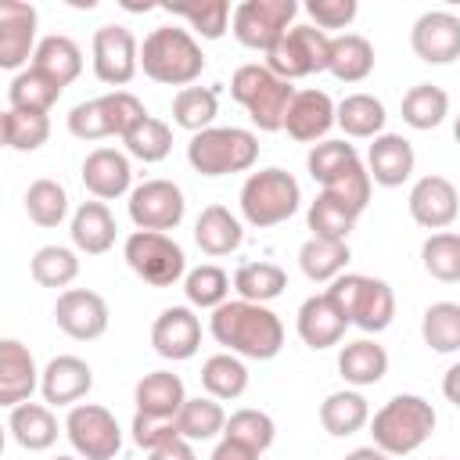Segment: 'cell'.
<instances>
[{
	"label": "cell",
	"instance_id": "1",
	"mask_svg": "<svg viewBox=\"0 0 460 460\" xmlns=\"http://www.w3.org/2000/svg\"><path fill=\"white\" fill-rule=\"evenodd\" d=\"M208 331L226 352H234L241 359H259L262 363V359H273L284 349V323L262 302H244V298L223 302L219 309H212Z\"/></svg>",
	"mask_w": 460,
	"mask_h": 460
},
{
	"label": "cell",
	"instance_id": "2",
	"mask_svg": "<svg viewBox=\"0 0 460 460\" xmlns=\"http://www.w3.org/2000/svg\"><path fill=\"white\" fill-rule=\"evenodd\" d=\"M435 424H438V413H435V406L424 395L399 392L381 410H374L370 435H374V446L381 453H388V456H410V453H417L431 438Z\"/></svg>",
	"mask_w": 460,
	"mask_h": 460
},
{
	"label": "cell",
	"instance_id": "3",
	"mask_svg": "<svg viewBox=\"0 0 460 460\" xmlns=\"http://www.w3.org/2000/svg\"><path fill=\"white\" fill-rule=\"evenodd\" d=\"M140 68L147 79L183 90V86H194V79L205 72V54L190 29L158 25L140 43Z\"/></svg>",
	"mask_w": 460,
	"mask_h": 460
},
{
	"label": "cell",
	"instance_id": "4",
	"mask_svg": "<svg viewBox=\"0 0 460 460\" xmlns=\"http://www.w3.org/2000/svg\"><path fill=\"white\" fill-rule=\"evenodd\" d=\"M295 93L298 90L288 79H280L277 72H270L266 65H241L230 75V97L248 111L252 126L262 133L284 129V119H288Z\"/></svg>",
	"mask_w": 460,
	"mask_h": 460
},
{
	"label": "cell",
	"instance_id": "5",
	"mask_svg": "<svg viewBox=\"0 0 460 460\" xmlns=\"http://www.w3.org/2000/svg\"><path fill=\"white\" fill-rule=\"evenodd\" d=\"M327 298L334 302V309L349 320V327L356 323L367 334H381L392 316H395V291L388 280L381 277H367V273H341L338 280H331Z\"/></svg>",
	"mask_w": 460,
	"mask_h": 460
},
{
	"label": "cell",
	"instance_id": "6",
	"mask_svg": "<svg viewBox=\"0 0 460 460\" xmlns=\"http://www.w3.org/2000/svg\"><path fill=\"white\" fill-rule=\"evenodd\" d=\"M187 162L201 176H230V172H248L259 162V137L241 126H212L190 137L187 144Z\"/></svg>",
	"mask_w": 460,
	"mask_h": 460
},
{
	"label": "cell",
	"instance_id": "7",
	"mask_svg": "<svg viewBox=\"0 0 460 460\" xmlns=\"http://www.w3.org/2000/svg\"><path fill=\"white\" fill-rule=\"evenodd\" d=\"M241 216L248 226H259V230H270V226H280L288 223L298 205H302V187L298 180L288 172V169H259V172H248V180L241 183Z\"/></svg>",
	"mask_w": 460,
	"mask_h": 460
},
{
	"label": "cell",
	"instance_id": "8",
	"mask_svg": "<svg viewBox=\"0 0 460 460\" xmlns=\"http://www.w3.org/2000/svg\"><path fill=\"white\" fill-rule=\"evenodd\" d=\"M126 266L151 288H172L176 280L187 277V255L183 248L158 230H133L122 244Z\"/></svg>",
	"mask_w": 460,
	"mask_h": 460
},
{
	"label": "cell",
	"instance_id": "9",
	"mask_svg": "<svg viewBox=\"0 0 460 460\" xmlns=\"http://www.w3.org/2000/svg\"><path fill=\"white\" fill-rule=\"evenodd\" d=\"M331 65V36L320 32L313 22L309 25H291L273 50H266V68L277 72L280 79L295 83L313 72H327Z\"/></svg>",
	"mask_w": 460,
	"mask_h": 460
},
{
	"label": "cell",
	"instance_id": "10",
	"mask_svg": "<svg viewBox=\"0 0 460 460\" xmlns=\"http://www.w3.org/2000/svg\"><path fill=\"white\" fill-rule=\"evenodd\" d=\"M65 435L83 460H115L122 449V428L101 402H75L65 417Z\"/></svg>",
	"mask_w": 460,
	"mask_h": 460
},
{
	"label": "cell",
	"instance_id": "11",
	"mask_svg": "<svg viewBox=\"0 0 460 460\" xmlns=\"http://www.w3.org/2000/svg\"><path fill=\"white\" fill-rule=\"evenodd\" d=\"M298 4L295 0H244L234 7L230 32L248 50H273L277 40L295 25Z\"/></svg>",
	"mask_w": 460,
	"mask_h": 460
},
{
	"label": "cell",
	"instance_id": "12",
	"mask_svg": "<svg viewBox=\"0 0 460 460\" xmlns=\"http://www.w3.org/2000/svg\"><path fill=\"white\" fill-rule=\"evenodd\" d=\"M90 54H93L90 58L93 61V75L104 86L122 90L140 72V43H137V36L126 25H101V29H93Z\"/></svg>",
	"mask_w": 460,
	"mask_h": 460
},
{
	"label": "cell",
	"instance_id": "13",
	"mask_svg": "<svg viewBox=\"0 0 460 460\" xmlns=\"http://www.w3.org/2000/svg\"><path fill=\"white\" fill-rule=\"evenodd\" d=\"M183 212L187 198L172 180H144L129 190V219L137 223V230H176L183 223Z\"/></svg>",
	"mask_w": 460,
	"mask_h": 460
},
{
	"label": "cell",
	"instance_id": "14",
	"mask_svg": "<svg viewBox=\"0 0 460 460\" xmlns=\"http://www.w3.org/2000/svg\"><path fill=\"white\" fill-rule=\"evenodd\" d=\"M108 302L90 288H68L54 302V323L75 341H97L108 331Z\"/></svg>",
	"mask_w": 460,
	"mask_h": 460
},
{
	"label": "cell",
	"instance_id": "15",
	"mask_svg": "<svg viewBox=\"0 0 460 460\" xmlns=\"http://www.w3.org/2000/svg\"><path fill=\"white\" fill-rule=\"evenodd\" d=\"M36 25L40 14L32 4L22 0H4L0 4V68L7 72H22L29 65V58L36 54Z\"/></svg>",
	"mask_w": 460,
	"mask_h": 460
},
{
	"label": "cell",
	"instance_id": "16",
	"mask_svg": "<svg viewBox=\"0 0 460 460\" xmlns=\"http://www.w3.org/2000/svg\"><path fill=\"white\" fill-rule=\"evenodd\" d=\"M406 208H410V216H413L417 226L438 234V230H446V226L456 223V216H460V194H456L453 180H446L438 172H428V176H420L410 187Z\"/></svg>",
	"mask_w": 460,
	"mask_h": 460
},
{
	"label": "cell",
	"instance_id": "17",
	"mask_svg": "<svg viewBox=\"0 0 460 460\" xmlns=\"http://www.w3.org/2000/svg\"><path fill=\"white\" fill-rule=\"evenodd\" d=\"M410 47L424 65H453L460 58V14L424 11L410 29Z\"/></svg>",
	"mask_w": 460,
	"mask_h": 460
},
{
	"label": "cell",
	"instance_id": "18",
	"mask_svg": "<svg viewBox=\"0 0 460 460\" xmlns=\"http://www.w3.org/2000/svg\"><path fill=\"white\" fill-rule=\"evenodd\" d=\"M151 345L162 359H190L201 349V320L190 305H169L151 323Z\"/></svg>",
	"mask_w": 460,
	"mask_h": 460
},
{
	"label": "cell",
	"instance_id": "19",
	"mask_svg": "<svg viewBox=\"0 0 460 460\" xmlns=\"http://www.w3.org/2000/svg\"><path fill=\"white\" fill-rule=\"evenodd\" d=\"M133 165L129 155L119 147H93L83 158V187L93 194V201H115L129 194L133 187Z\"/></svg>",
	"mask_w": 460,
	"mask_h": 460
},
{
	"label": "cell",
	"instance_id": "20",
	"mask_svg": "<svg viewBox=\"0 0 460 460\" xmlns=\"http://www.w3.org/2000/svg\"><path fill=\"white\" fill-rule=\"evenodd\" d=\"M331 126H338V104L323 90H298L288 108L284 133L298 144H316L331 133Z\"/></svg>",
	"mask_w": 460,
	"mask_h": 460
},
{
	"label": "cell",
	"instance_id": "21",
	"mask_svg": "<svg viewBox=\"0 0 460 460\" xmlns=\"http://www.w3.org/2000/svg\"><path fill=\"white\" fill-rule=\"evenodd\" d=\"M40 377L43 370H36L32 352L18 338H4L0 341V406L14 410L29 402L32 392L40 388Z\"/></svg>",
	"mask_w": 460,
	"mask_h": 460
},
{
	"label": "cell",
	"instance_id": "22",
	"mask_svg": "<svg viewBox=\"0 0 460 460\" xmlns=\"http://www.w3.org/2000/svg\"><path fill=\"white\" fill-rule=\"evenodd\" d=\"M93 388V370L86 359L79 356H54L47 367H43V377H40V392H43V402L47 406H75L79 399H86Z\"/></svg>",
	"mask_w": 460,
	"mask_h": 460
},
{
	"label": "cell",
	"instance_id": "23",
	"mask_svg": "<svg viewBox=\"0 0 460 460\" xmlns=\"http://www.w3.org/2000/svg\"><path fill=\"white\" fill-rule=\"evenodd\" d=\"M295 327H298V338L313 349V352H323V349H334L341 345L345 331H349V320L334 309V302L323 295H309L302 305H298V316H295Z\"/></svg>",
	"mask_w": 460,
	"mask_h": 460
},
{
	"label": "cell",
	"instance_id": "24",
	"mask_svg": "<svg viewBox=\"0 0 460 460\" xmlns=\"http://www.w3.org/2000/svg\"><path fill=\"white\" fill-rule=\"evenodd\" d=\"M413 165H417V155L402 133L374 137V144L367 151V172L377 187H402L413 176Z\"/></svg>",
	"mask_w": 460,
	"mask_h": 460
},
{
	"label": "cell",
	"instance_id": "25",
	"mask_svg": "<svg viewBox=\"0 0 460 460\" xmlns=\"http://www.w3.org/2000/svg\"><path fill=\"white\" fill-rule=\"evenodd\" d=\"M187 388L180 381V374L172 370H151L137 381L133 388V402H137V413L144 417H162V420H176V413L183 410L187 402Z\"/></svg>",
	"mask_w": 460,
	"mask_h": 460
},
{
	"label": "cell",
	"instance_id": "26",
	"mask_svg": "<svg viewBox=\"0 0 460 460\" xmlns=\"http://www.w3.org/2000/svg\"><path fill=\"white\" fill-rule=\"evenodd\" d=\"M7 431L25 453H43L58 442V417L47 402H22L7 410Z\"/></svg>",
	"mask_w": 460,
	"mask_h": 460
},
{
	"label": "cell",
	"instance_id": "27",
	"mask_svg": "<svg viewBox=\"0 0 460 460\" xmlns=\"http://www.w3.org/2000/svg\"><path fill=\"white\" fill-rule=\"evenodd\" d=\"M68 234H72V244H75L79 252H86V255H104V252L115 244L119 226H115V216H111V208H108L104 201H83V205L72 212Z\"/></svg>",
	"mask_w": 460,
	"mask_h": 460
},
{
	"label": "cell",
	"instance_id": "28",
	"mask_svg": "<svg viewBox=\"0 0 460 460\" xmlns=\"http://www.w3.org/2000/svg\"><path fill=\"white\" fill-rule=\"evenodd\" d=\"M194 241H198V248L205 255L223 259V255H230V252L241 248L244 226H241V219L226 205H208V208H201V216L194 223Z\"/></svg>",
	"mask_w": 460,
	"mask_h": 460
},
{
	"label": "cell",
	"instance_id": "29",
	"mask_svg": "<svg viewBox=\"0 0 460 460\" xmlns=\"http://www.w3.org/2000/svg\"><path fill=\"white\" fill-rule=\"evenodd\" d=\"M338 374L352 388L377 385L388 374V352H385V345H377L370 338H356V341L341 345V352H338Z\"/></svg>",
	"mask_w": 460,
	"mask_h": 460
},
{
	"label": "cell",
	"instance_id": "30",
	"mask_svg": "<svg viewBox=\"0 0 460 460\" xmlns=\"http://www.w3.org/2000/svg\"><path fill=\"white\" fill-rule=\"evenodd\" d=\"M61 93H65L61 83H54L47 72H40L36 65H29V68H22L18 75H11V83H7V108L47 115V111L58 104Z\"/></svg>",
	"mask_w": 460,
	"mask_h": 460
},
{
	"label": "cell",
	"instance_id": "31",
	"mask_svg": "<svg viewBox=\"0 0 460 460\" xmlns=\"http://www.w3.org/2000/svg\"><path fill=\"white\" fill-rule=\"evenodd\" d=\"M320 424L327 435L334 438H345V435H356L370 424V402L363 399L359 388H341V392H331L323 402H320Z\"/></svg>",
	"mask_w": 460,
	"mask_h": 460
},
{
	"label": "cell",
	"instance_id": "32",
	"mask_svg": "<svg viewBox=\"0 0 460 460\" xmlns=\"http://www.w3.org/2000/svg\"><path fill=\"white\" fill-rule=\"evenodd\" d=\"M374 43L359 32H338L331 36V65L327 72L338 83H363L374 72Z\"/></svg>",
	"mask_w": 460,
	"mask_h": 460
},
{
	"label": "cell",
	"instance_id": "33",
	"mask_svg": "<svg viewBox=\"0 0 460 460\" xmlns=\"http://www.w3.org/2000/svg\"><path fill=\"white\" fill-rule=\"evenodd\" d=\"M201 388L205 395L219 399V402H230V399H241L248 392V367L241 356L234 352H216L201 363Z\"/></svg>",
	"mask_w": 460,
	"mask_h": 460
},
{
	"label": "cell",
	"instance_id": "34",
	"mask_svg": "<svg viewBox=\"0 0 460 460\" xmlns=\"http://www.w3.org/2000/svg\"><path fill=\"white\" fill-rule=\"evenodd\" d=\"M32 65H36L40 72H47L54 83L68 86V83H75L79 72H83V50H79V43H75L72 36L54 32V36H43V40H40V47H36V54H32Z\"/></svg>",
	"mask_w": 460,
	"mask_h": 460
},
{
	"label": "cell",
	"instance_id": "35",
	"mask_svg": "<svg viewBox=\"0 0 460 460\" xmlns=\"http://www.w3.org/2000/svg\"><path fill=\"white\" fill-rule=\"evenodd\" d=\"M388 111L374 93H349L345 101H338V126L345 129V137L352 140H374L385 133Z\"/></svg>",
	"mask_w": 460,
	"mask_h": 460
},
{
	"label": "cell",
	"instance_id": "36",
	"mask_svg": "<svg viewBox=\"0 0 460 460\" xmlns=\"http://www.w3.org/2000/svg\"><path fill=\"white\" fill-rule=\"evenodd\" d=\"M352 252H349V241H323V237H309L302 248H298V266L302 273L313 280V284H331L345 273Z\"/></svg>",
	"mask_w": 460,
	"mask_h": 460
},
{
	"label": "cell",
	"instance_id": "37",
	"mask_svg": "<svg viewBox=\"0 0 460 460\" xmlns=\"http://www.w3.org/2000/svg\"><path fill=\"white\" fill-rule=\"evenodd\" d=\"M449 115V93L435 83H417L402 93V122L410 129H435Z\"/></svg>",
	"mask_w": 460,
	"mask_h": 460
},
{
	"label": "cell",
	"instance_id": "38",
	"mask_svg": "<svg viewBox=\"0 0 460 460\" xmlns=\"http://www.w3.org/2000/svg\"><path fill=\"white\" fill-rule=\"evenodd\" d=\"M219 115V93L212 86H183L172 97V122L180 129H187L190 137L201 129H212Z\"/></svg>",
	"mask_w": 460,
	"mask_h": 460
},
{
	"label": "cell",
	"instance_id": "39",
	"mask_svg": "<svg viewBox=\"0 0 460 460\" xmlns=\"http://www.w3.org/2000/svg\"><path fill=\"white\" fill-rule=\"evenodd\" d=\"M176 428L187 442H208L216 435H223L226 428V413L219 406V399L212 395H190L183 402V410L176 413Z\"/></svg>",
	"mask_w": 460,
	"mask_h": 460
},
{
	"label": "cell",
	"instance_id": "40",
	"mask_svg": "<svg viewBox=\"0 0 460 460\" xmlns=\"http://www.w3.org/2000/svg\"><path fill=\"white\" fill-rule=\"evenodd\" d=\"M25 216L43 230L61 226L65 216H68V190L50 176L32 180L29 190H25Z\"/></svg>",
	"mask_w": 460,
	"mask_h": 460
},
{
	"label": "cell",
	"instance_id": "41",
	"mask_svg": "<svg viewBox=\"0 0 460 460\" xmlns=\"http://www.w3.org/2000/svg\"><path fill=\"white\" fill-rule=\"evenodd\" d=\"M356 219L359 216L349 205H341L334 194H327V190H320L309 201V212H305V223L313 230V237H323V241H349Z\"/></svg>",
	"mask_w": 460,
	"mask_h": 460
},
{
	"label": "cell",
	"instance_id": "42",
	"mask_svg": "<svg viewBox=\"0 0 460 460\" xmlns=\"http://www.w3.org/2000/svg\"><path fill=\"white\" fill-rule=\"evenodd\" d=\"M29 273L40 288H61L68 291V284L79 277V255L65 244H43L32 252L29 259Z\"/></svg>",
	"mask_w": 460,
	"mask_h": 460
},
{
	"label": "cell",
	"instance_id": "43",
	"mask_svg": "<svg viewBox=\"0 0 460 460\" xmlns=\"http://www.w3.org/2000/svg\"><path fill=\"white\" fill-rule=\"evenodd\" d=\"M230 273L216 262H201L194 270H187L183 277V295L190 302V309H219L223 302H230Z\"/></svg>",
	"mask_w": 460,
	"mask_h": 460
},
{
	"label": "cell",
	"instance_id": "44",
	"mask_svg": "<svg viewBox=\"0 0 460 460\" xmlns=\"http://www.w3.org/2000/svg\"><path fill=\"white\" fill-rule=\"evenodd\" d=\"M420 338L431 352H460V302H431L420 316Z\"/></svg>",
	"mask_w": 460,
	"mask_h": 460
},
{
	"label": "cell",
	"instance_id": "45",
	"mask_svg": "<svg viewBox=\"0 0 460 460\" xmlns=\"http://www.w3.org/2000/svg\"><path fill=\"white\" fill-rule=\"evenodd\" d=\"M288 288V273L277 262H244L234 273V291L244 302H273L277 295H284Z\"/></svg>",
	"mask_w": 460,
	"mask_h": 460
},
{
	"label": "cell",
	"instance_id": "46",
	"mask_svg": "<svg viewBox=\"0 0 460 460\" xmlns=\"http://www.w3.org/2000/svg\"><path fill=\"white\" fill-rule=\"evenodd\" d=\"M122 147H126V155L129 158H137V162H162L169 151H172V129H169V122H162V119H155V115H144L126 137H122Z\"/></svg>",
	"mask_w": 460,
	"mask_h": 460
},
{
	"label": "cell",
	"instance_id": "47",
	"mask_svg": "<svg viewBox=\"0 0 460 460\" xmlns=\"http://www.w3.org/2000/svg\"><path fill=\"white\" fill-rule=\"evenodd\" d=\"M0 133L11 151H40L50 140V119L36 111H14L7 108L0 115Z\"/></svg>",
	"mask_w": 460,
	"mask_h": 460
},
{
	"label": "cell",
	"instance_id": "48",
	"mask_svg": "<svg viewBox=\"0 0 460 460\" xmlns=\"http://www.w3.org/2000/svg\"><path fill=\"white\" fill-rule=\"evenodd\" d=\"M356 162H359V151H356L349 140H320V144H313L309 155H305L309 176H313L316 183H323V187L334 183L341 172H349Z\"/></svg>",
	"mask_w": 460,
	"mask_h": 460
},
{
	"label": "cell",
	"instance_id": "49",
	"mask_svg": "<svg viewBox=\"0 0 460 460\" xmlns=\"http://www.w3.org/2000/svg\"><path fill=\"white\" fill-rule=\"evenodd\" d=\"M223 438H234V442H241V446H248L255 453H266L273 446V438H277V424H273V417L266 410L244 406V410H234L226 417Z\"/></svg>",
	"mask_w": 460,
	"mask_h": 460
},
{
	"label": "cell",
	"instance_id": "50",
	"mask_svg": "<svg viewBox=\"0 0 460 460\" xmlns=\"http://www.w3.org/2000/svg\"><path fill=\"white\" fill-rule=\"evenodd\" d=\"M420 262L424 270L442 280V284H456L460 280V234L453 230H438L420 244Z\"/></svg>",
	"mask_w": 460,
	"mask_h": 460
},
{
	"label": "cell",
	"instance_id": "51",
	"mask_svg": "<svg viewBox=\"0 0 460 460\" xmlns=\"http://www.w3.org/2000/svg\"><path fill=\"white\" fill-rule=\"evenodd\" d=\"M172 18H183L190 25V32H198L201 40H219L226 32V25L234 22V11L226 0H212V4H176L165 7Z\"/></svg>",
	"mask_w": 460,
	"mask_h": 460
},
{
	"label": "cell",
	"instance_id": "52",
	"mask_svg": "<svg viewBox=\"0 0 460 460\" xmlns=\"http://www.w3.org/2000/svg\"><path fill=\"white\" fill-rule=\"evenodd\" d=\"M68 133L79 137V140H104V137H115V126H111V115H108L104 97L79 101V104L68 111Z\"/></svg>",
	"mask_w": 460,
	"mask_h": 460
},
{
	"label": "cell",
	"instance_id": "53",
	"mask_svg": "<svg viewBox=\"0 0 460 460\" xmlns=\"http://www.w3.org/2000/svg\"><path fill=\"white\" fill-rule=\"evenodd\" d=\"M370 187H374V180H370V172H367V165L363 162H356L349 172H341L334 183H327L323 190L327 194H334L341 205H349L356 216H363V208L370 205Z\"/></svg>",
	"mask_w": 460,
	"mask_h": 460
},
{
	"label": "cell",
	"instance_id": "54",
	"mask_svg": "<svg viewBox=\"0 0 460 460\" xmlns=\"http://www.w3.org/2000/svg\"><path fill=\"white\" fill-rule=\"evenodd\" d=\"M305 14L313 18V25L320 32H327V29H341L345 32L356 22L359 4L356 0H305Z\"/></svg>",
	"mask_w": 460,
	"mask_h": 460
},
{
	"label": "cell",
	"instance_id": "55",
	"mask_svg": "<svg viewBox=\"0 0 460 460\" xmlns=\"http://www.w3.org/2000/svg\"><path fill=\"white\" fill-rule=\"evenodd\" d=\"M172 438H183L180 435V428H176V420H162V417H144V413H133V442L140 446V449H158V446H165V442H172Z\"/></svg>",
	"mask_w": 460,
	"mask_h": 460
},
{
	"label": "cell",
	"instance_id": "56",
	"mask_svg": "<svg viewBox=\"0 0 460 460\" xmlns=\"http://www.w3.org/2000/svg\"><path fill=\"white\" fill-rule=\"evenodd\" d=\"M147 460H198V456H194V442H187V438H172V442L151 449Z\"/></svg>",
	"mask_w": 460,
	"mask_h": 460
},
{
	"label": "cell",
	"instance_id": "57",
	"mask_svg": "<svg viewBox=\"0 0 460 460\" xmlns=\"http://www.w3.org/2000/svg\"><path fill=\"white\" fill-rule=\"evenodd\" d=\"M259 456H262V453H255V449H248V446H241V442H234V438H219L208 460H259Z\"/></svg>",
	"mask_w": 460,
	"mask_h": 460
},
{
	"label": "cell",
	"instance_id": "58",
	"mask_svg": "<svg viewBox=\"0 0 460 460\" xmlns=\"http://www.w3.org/2000/svg\"><path fill=\"white\" fill-rule=\"evenodd\" d=\"M442 395L446 402H453L460 410V363H453L446 374H442Z\"/></svg>",
	"mask_w": 460,
	"mask_h": 460
},
{
	"label": "cell",
	"instance_id": "59",
	"mask_svg": "<svg viewBox=\"0 0 460 460\" xmlns=\"http://www.w3.org/2000/svg\"><path fill=\"white\" fill-rule=\"evenodd\" d=\"M345 460H392V456H388V453H381L377 446H356Z\"/></svg>",
	"mask_w": 460,
	"mask_h": 460
},
{
	"label": "cell",
	"instance_id": "60",
	"mask_svg": "<svg viewBox=\"0 0 460 460\" xmlns=\"http://www.w3.org/2000/svg\"><path fill=\"white\" fill-rule=\"evenodd\" d=\"M453 137H456V144H460V115L453 119Z\"/></svg>",
	"mask_w": 460,
	"mask_h": 460
},
{
	"label": "cell",
	"instance_id": "61",
	"mask_svg": "<svg viewBox=\"0 0 460 460\" xmlns=\"http://www.w3.org/2000/svg\"><path fill=\"white\" fill-rule=\"evenodd\" d=\"M54 460H75V456H54Z\"/></svg>",
	"mask_w": 460,
	"mask_h": 460
}]
</instances>
